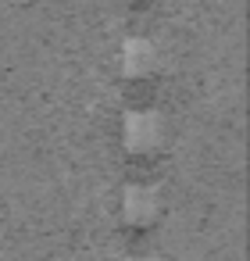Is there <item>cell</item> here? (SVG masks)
<instances>
[{
    "label": "cell",
    "mask_w": 250,
    "mask_h": 261,
    "mask_svg": "<svg viewBox=\"0 0 250 261\" xmlns=\"http://www.w3.org/2000/svg\"><path fill=\"white\" fill-rule=\"evenodd\" d=\"M136 261H143V257H136Z\"/></svg>",
    "instance_id": "2"
},
{
    "label": "cell",
    "mask_w": 250,
    "mask_h": 261,
    "mask_svg": "<svg viewBox=\"0 0 250 261\" xmlns=\"http://www.w3.org/2000/svg\"><path fill=\"white\" fill-rule=\"evenodd\" d=\"M125 215H129L132 222H150V218H154V200H150V193H147V190H132Z\"/></svg>",
    "instance_id": "1"
}]
</instances>
